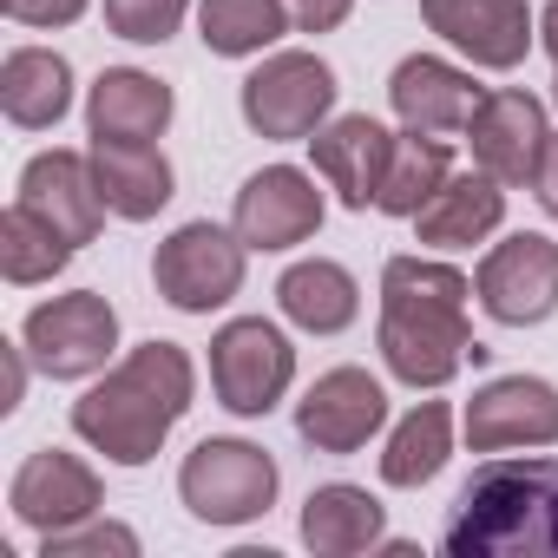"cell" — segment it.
I'll return each instance as SVG.
<instances>
[{"instance_id": "obj_32", "label": "cell", "mask_w": 558, "mask_h": 558, "mask_svg": "<svg viewBox=\"0 0 558 558\" xmlns=\"http://www.w3.org/2000/svg\"><path fill=\"white\" fill-rule=\"evenodd\" d=\"M283 8H290L296 34H336V27L349 21V8H355V0H283Z\"/></svg>"}, {"instance_id": "obj_13", "label": "cell", "mask_w": 558, "mask_h": 558, "mask_svg": "<svg viewBox=\"0 0 558 558\" xmlns=\"http://www.w3.org/2000/svg\"><path fill=\"white\" fill-rule=\"evenodd\" d=\"M466 440L473 453L506 447H551L558 440V388L538 375H499L466 401Z\"/></svg>"}, {"instance_id": "obj_12", "label": "cell", "mask_w": 558, "mask_h": 558, "mask_svg": "<svg viewBox=\"0 0 558 558\" xmlns=\"http://www.w3.org/2000/svg\"><path fill=\"white\" fill-rule=\"evenodd\" d=\"M323 230V191L296 165H269L236 191V236L250 250H296Z\"/></svg>"}, {"instance_id": "obj_24", "label": "cell", "mask_w": 558, "mask_h": 558, "mask_svg": "<svg viewBox=\"0 0 558 558\" xmlns=\"http://www.w3.org/2000/svg\"><path fill=\"white\" fill-rule=\"evenodd\" d=\"M381 538V499L362 486H316L303 506V545L316 558H355Z\"/></svg>"}, {"instance_id": "obj_1", "label": "cell", "mask_w": 558, "mask_h": 558, "mask_svg": "<svg viewBox=\"0 0 558 558\" xmlns=\"http://www.w3.org/2000/svg\"><path fill=\"white\" fill-rule=\"evenodd\" d=\"M466 296L473 283L434 256H395L381 269V362L395 381L447 388L466 355H486L466 329Z\"/></svg>"}, {"instance_id": "obj_22", "label": "cell", "mask_w": 558, "mask_h": 558, "mask_svg": "<svg viewBox=\"0 0 558 558\" xmlns=\"http://www.w3.org/2000/svg\"><path fill=\"white\" fill-rule=\"evenodd\" d=\"M66 106H73V66L53 47H14L0 66V112L21 132H47L66 119Z\"/></svg>"}, {"instance_id": "obj_23", "label": "cell", "mask_w": 558, "mask_h": 558, "mask_svg": "<svg viewBox=\"0 0 558 558\" xmlns=\"http://www.w3.org/2000/svg\"><path fill=\"white\" fill-rule=\"evenodd\" d=\"M276 303H283V316L310 336H342L355 316H362V290L355 276L329 256H310L296 269H283V283H276Z\"/></svg>"}, {"instance_id": "obj_19", "label": "cell", "mask_w": 558, "mask_h": 558, "mask_svg": "<svg viewBox=\"0 0 558 558\" xmlns=\"http://www.w3.org/2000/svg\"><path fill=\"white\" fill-rule=\"evenodd\" d=\"M171 125V86L138 66H106L86 99V132L112 145H151Z\"/></svg>"}, {"instance_id": "obj_27", "label": "cell", "mask_w": 558, "mask_h": 558, "mask_svg": "<svg viewBox=\"0 0 558 558\" xmlns=\"http://www.w3.org/2000/svg\"><path fill=\"white\" fill-rule=\"evenodd\" d=\"M453 453V414L447 401H421L395 434H388V453H381V480L388 486H427Z\"/></svg>"}, {"instance_id": "obj_10", "label": "cell", "mask_w": 558, "mask_h": 558, "mask_svg": "<svg viewBox=\"0 0 558 558\" xmlns=\"http://www.w3.org/2000/svg\"><path fill=\"white\" fill-rule=\"evenodd\" d=\"M466 145H473V165L493 171L499 184H532L538 178V158L551 145V125H545V106L519 86H499L473 106L466 119Z\"/></svg>"}, {"instance_id": "obj_5", "label": "cell", "mask_w": 558, "mask_h": 558, "mask_svg": "<svg viewBox=\"0 0 558 558\" xmlns=\"http://www.w3.org/2000/svg\"><path fill=\"white\" fill-rule=\"evenodd\" d=\"M290 381H296V349L276 323L236 316V323H223L210 336V388H217V401L230 414H243V421L269 414L290 395Z\"/></svg>"}, {"instance_id": "obj_8", "label": "cell", "mask_w": 558, "mask_h": 558, "mask_svg": "<svg viewBox=\"0 0 558 558\" xmlns=\"http://www.w3.org/2000/svg\"><path fill=\"white\" fill-rule=\"evenodd\" d=\"M27 355L40 375L53 381H86L106 368V355L119 349V310L99 296V290H73V296H53L27 316L21 329Z\"/></svg>"}, {"instance_id": "obj_35", "label": "cell", "mask_w": 558, "mask_h": 558, "mask_svg": "<svg viewBox=\"0 0 558 558\" xmlns=\"http://www.w3.org/2000/svg\"><path fill=\"white\" fill-rule=\"evenodd\" d=\"M538 47H545V53L558 60V0H551L545 14H538Z\"/></svg>"}, {"instance_id": "obj_36", "label": "cell", "mask_w": 558, "mask_h": 558, "mask_svg": "<svg viewBox=\"0 0 558 558\" xmlns=\"http://www.w3.org/2000/svg\"><path fill=\"white\" fill-rule=\"evenodd\" d=\"M551 99H558V80H551Z\"/></svg>"}, {"instance_id": "obj_9", "label": "cell", "mask_w": 558, "mask_h": 558, "mask_svg": "<svg viewBox=\"0 0 558 558\" xmlns=\"http://www.w3.org/2000/svg\"><path fill=\"white\" fill-rule=\"evenodd\" d=\"M473 296L493 323L506 329H532L558 310V243L538 230H519L506 243L486 250L480 276H473Z\"/></svg>"}, {"instance_id": "obj_6", "label": "cell", "mask_w": 558, "mask_h": 558, "mask_svg": "<svg viewBox=\"0 0 558 558\" xmlns=\"http://www.w3.org/2000/svg\"><path fill=\"white\" fill-rule=\"evenodd\" d=\"M243 236L236 230H217V223H178L158 256H151V283L171 310L184 316H210L223 310L236 290H243Z\"/></svg>"}, {"instance_id": "obj_11", "label": "cell", "mask_w": 558, "mask_h": 558, "mask_svg": "<svg viewBox=\"0 0 558 558\" xmlns=\"http://www.w3.org/2000/svg\"><path fill=\"white\" fill-rule=\"evenodd\" d=\"M388 421V395L368 368H329L303 401H296V434L316 453H362Z\"/></svg>"}, {"instance_id": "obj_28", "label": "cell", "mask_w": 558, "mask_h": 558, "mask_svg": "<svg viewBox=\"0 0 558 558\" xmlns=\"http://www.w3.org/2000/svg\"><path fill=\"white\" fill-rule=\"evenodd\" d=\"M73 263V243L40 217V210H27L21 197H14V210L0 217V269H8V283H47V276H60Z\"/></svg>"}, {"instance_id": "obj_29", "label": "cell", "mask_w": 558, "mask_h": 558, "mask_svg": "<svg viewBox=\"0 0 558 558\" xmlns=\"http://www.w3.org/2000/svg\"><path fill=\"white\" fill-rule=\"evenodd\" d=\"M184 8L191 0H106V27L132 47H165L184 27Z\"/></svg>"}, {"instance_id": "obj_34", "label": "cell", "mask_w": 558, "mask_h": 558, "mask_svg": "<svg viewBox=\"0 0 558 558\" xmlns=\"http://www.w3.org/2000/svg\"><path fill=\"white\" fill-rule=\"evenodd\" d=\"M532 191H538L545 217H558V132H551V145H545V158H538V178H532Z\"/></svg>"}, {"instance_id": "obj_20", "label": "cell", "mask_w": 558, "mask_h": 558, "mask_svg": "<svg viewBox=\"0 0 558 558\" xmlns=\"http://www.w3.org/2000/svg\"><path fill=\"white\" fill-rule=\"evenodd\" d=\"M93 178H99V197L112 217L125 223H145L171 204V158L158 145H112V138H93Z\"/></svg>"}, {"instance_id": "obj_2", "label": "cell", "mask_w": 558, "mask_h": 558, "mask_svg": "<svg viewBox=\"0 0 558 558\" xmlns=\"http://www.w3.org/2000/svg\"><path fill=\"white\" fill-rule=\"evenodd\" d=\"M191 388H197V375L178 342H138L99 388H86L73 401V434L93 453H106L112 466H145V460H158L165 434L184 421Z\"/></svg>"}, {"instance_id": "obj_14", "label": "cell", "mask_w": 558, "mask_h": 558, "mask_svg": "<svg viewBox=\"0 0 558 558\" xmlns=\"http://www.w3.org/2000/svg\"><path fill=\"white\" fill-rule=\"evenodd\" d=\"M421 21L486 73H512L532 53V8L525 0H421Z\"/></svg>"}, {"instance_id": "obj_15", "label": "cell", "mask_w": 558, "mask_h": 558, "mask_svg": "<svg viewBox=\"0 0 558 558\" xmlns=\"http://www.w3.org/2000/svg\"><path fill=\"white\" fill-rule=\"evenodd\" d=\"M8 506H14L21 525H34V532L47 538V532H66V525H80V519H93V512L106 506V493H99V473H93L80 453L47 447V453H27V460H21V473H14V486H8Z\"/></svg>"}, {"instance_id": "obj_30", "label": "cell", "mask_w": 558, "mask_h": 558, "mask_svg": "<svg viewBox=\"0 0 558 558\" xmlns=\"http://www.w3.org/2000/svg\"><path fill=\"white\" fill-rule=\"evenodd\" d=\"M106 551H119V558H132L138 551V532L132 525H112V519H80V525H66V532H47V545H40V558H106Z\"/></svg>"}, {"instance_id": "obj_4", "label": "cell", "mask_w": 558, "mask_h": 558, "mask_svg": "<svg viewBox=\"0 0 558 558\" xmlns=\"http://www.w3.org/2000/svg\"><path fill=\"white\" fill-rule=\"evenodd\" d=\"M178 493L204 525H250L276 506V460L250 440H197L178 466Z\"/></svg>"}, {"instance_id": "obj_3", "label": "cell", "mask_w": 558, "mask_h": 558, "mask_svg": "<svg viewBox=\"0 0 558 558\" xmlns=\"http://www.w3.org/2000/svg\"><path fill=\"white\" fill-rule=\"evenodd\" d=\"M440 545L453 558H558V460H486Z\"/></svg>"}, {"instance_id": "obj_16", "label": "cell", "mask_w": 558, "mask_h": 558, "mask_svg": "<svg viewBox=\"0 0 558 558\" xmlns=\"http://www.w3.org/2000/svg\"><path fill=\"white\" fill-rule=\"evenodd\" d=\"M21 204L40 210L73 250L93 243L99 223H106V197H99L93 158H80V151H40V158L21 171Z\"/></svg>"}, {"instance_id": "obj_7", "label": "cell", "mask_w": 558, "mask_h": 558, "mask_svg": "<svg viewBox=\"0 0 558 558\" xmlns=\"http://www.w3.org/2000/svg\"><path fill=\"white\" fill-rule=\"evenodd\" d=\"M336 112V73L316 53H269L243 80V125L256 138H316Z\"/></svg>"}, {"instance_id": "obj_21", "label": "cell", "mask_w": 558, "mask_h": 558, "mask_svg": "<svg viewBox=\"0 0 558 558\" xmlns=\"http://www.w3.org/2000/svg\"><path fill=\"white\" fill-rule=\"evenodd\" d=\"M499 217H506L499 178H493V171H460V178H447V184L427 197V210L414 217V230H421L427 250H466V243L493 236Z\"/></svg>"}, {"instance_id": "obj_25", "label": "cell", "mask_w": 558, "mask_h": 558, "mask_svg": "<svg viewBox=\"0 0 558 558\" xmlns=\"http://www.w3.org/2000/svg\"><path fill=\"white\" fill-rule=\"evenodd\" d=\"M290 27L296 21H290L283 0H204V8H197V34L223 60H250V53L276 47Z\"/></svg>"}, {"instance_id": "obj_26", "label": "cell", "mask_w": 558, "mask_h": 558, "mask_svg": "<svg viewBox=\"0 0 558 558\" xmlns=\"http://www.w3.org/2000/svg\"><path fill=\"white\" fill-rule=\"evenodd\" d=\"M447 178H453V151H447V138H434V132H408V138H395V158H388V178H381L375 210H388V217H421L427 197H434Z\"/></svg>"}, {"instance_id": "obj_17", "label": "cell", "mask_w": 558, "mask_h": 558, "mask_svg": "<svg viewBox=\"0 0 558 558\" xmlns=\"http://www.w3.org/2000/svg\"><path fill=\"white\" fill-rule=\"evenodd\" d=\"M310 151H316V171L336 184V197L349 210H368L381 197V178H388V158H395V132L375 125L368 112H349V119H329L310 138Z\"/></svg>"}, {"instance_id": "obj_33", "label": "cell", "mask_w": 558, "mask_h": 558, "mask_svg": "<svg viewBox=\"0 0 558 558\" xmlns=\"http://www.w3.org/2000/svg\"><path fill=\"white\" fill-rule=\"evenodd\" d=\"M21 349H27V342H21ZM21 349H0V414H14V408H21V395H27Z\"/></svg>"}, {"instance_id": "obj_31", "label": "cell", "mask_w": 558, "mask_h": 558, "mask_svg": "<svg viewBox=\"0 0 558 558\" xmlns=\"http://www.w3.org/2000/svg\"><path fill=\"white\" fill-rule=\"evenodd\" d=\"M0 8L21 27H73L86 14V0H0Z\"/></svg>"}, {"instance_id": "obj_18", "label": "cell", "mask_w": 558, "mask_h": 558, "mask_svg": "<svg viewBox=\"0 0 558 558\" xmlns=\"http://www.w3.org/2000/svg\"><path fill=\"white\" fill-rule=\"evenodd\" d=\"M388 99H395V119H401L408 132L447 138V132H466V119H473V106H480L486 93H480L460 66H447V60H434V53H414V60L395 66Z\"/></svg>"}]
</instances>
